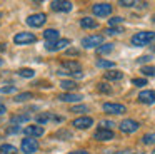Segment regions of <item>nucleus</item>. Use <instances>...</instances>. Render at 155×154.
<instances>
[{"label":"nucleus","instance_id":"a18cd8bd","mask_svg":"<svg viewBox=\"0 0 155 154\" xmlns=\"http://www.w3.org/2000/svg\"><path fill=\"white\" fill-rule=\"evenodd\" d=\"M152 154H155V149H153V151H152Z\"/></svg>","mask_w":155,"mask_h":154},{"label":"nucleus","instance_id":"1a4fd4ad","mask_svg":"<svg viewBox=\"0 0 155 154\" xmlns=\"http://www.w3.org/2000/svg\"><path fill=\"white\" fill-rule=\"evenodd\" d=\"M114 137H115V134H114L112 129H102V127H98V129L94 132V139L102 141V142H105V141H112Z\"/></svg>","mask_w":155,"mask_h":154},{"label":"nucleus","instance_id":"39448f33","mask_svg":"<svg viewBox=\"0 0 155 154\" xmlns=\"http://www.w3.org/2000/svg\"><path fill=\"white\" fill-rule=\"evenodd\" d=\"M20 147L25 154H34V152H37V149H38V141L32 139V137H25V139H22Z\"/></svg>","mask_w":155,"mask_h":154},{"label":"nucleus","instance_id":"5701e85b","mask_svg":"<svg viewBox=\"0 0 155 154\" xmlns=\"http://www.w3.org/2000/svg\"><path fill=\"white\" fill-rule=\"evenodd\" d=\"M112 50H114V44H102L100 47H97V52L100 54V55H104V54H110Z\"/></svg>","mask_w":155,"mask_h":154},{"label":"nucleus","instance_id":"f704fd0d","mask_svg":"<svg viewBox=\"0 0 155 154\" xmlns=\"http://www.w3.org/2000/svg\"><path fill=\"white\" fill-rule=\"evenodd\" d=\"M114 126H115L114 121H102V122H100V127H102V129H112Z\"/></svg>","mask_w":155,"mask_h":154},{"label":"nucleus","instance_id":"393cba45","mask_svg":"<svg viewBox=\"0 0 155 154\" xmlns=\"http://www.w3.org/2000/svg\"><path fill=\"white\" fill-rule=\"evenodd\" d=\"M140 72L145 77H155V65H143L140 69Z\"/></svg>","mask_w":155,"mask_h":154},{"label":"nucleus","instance_id":"9b49d317","mask_svg":"<svg viewBox=\"0 0 155 154\" xmlns=\"http://www.w3.org/2000/svg\"><path fill=\"white\" fill-rule=\"evenodd\" d=\"M72 126L77 127V129H88V127L94 126V119L88 117V116H80V117H77V119H74Z\"/></svg>","mask_w":155,"mask_h":154},{"label":"nucleus","instance_id":"8fccbe9b","mask_svg":"<svg viewBox=\"0 0 155 154\" xmlns=\"http://www.w3.org/2000/svg\"><path fill=\"white\" fill-rule=\"evenodd\" d=\"M15 154H18V152H15Z\"/></svg>","mask_w":155,"mask_h":154},{"label":"nucleus","instance_id":"cd10ccee","mask_svg":"<svg viewBox=\"0 0 155 154\" xmlns=\"http://www.w3.org/2000/svg\"><path fill=\"white\" fill-rule=\"evenodd\" d=\"M70 112H75V114H84V112H88V106H85V104L72 106V107H70Z\"/></svg>","mask_w":155,"mask_h":154},{"label":"nucleus","instance_id":"37998d69","mask_svg":"<svg viewBox=\"0 0 155 154\" xmlns=\"http://www.w3.org/2000/svg\"><path fill=\"white\" fill-rule=\"evenodd\" d=\"M7 112V107L4 106V104H0V116H2V114H5Z\"/></svg>","mask_w":155,"mask_h":154},{"label":"nucleus","instance_id":"4be33fe9","mask_svg":"<svg viewBox=\"0 0 155 154\" xmlns=\"http://www.w3.org/2000/svg\"><path fill=\"white\" fill-rule=\"evenodd\" d=\"M30 121V116L28 114H17V116H12V119H10V122L12 124H22V122H28Z\"/></svg>","mask_w":155,"mask_h":154},{"label":"nucleus","instance_id":"9d476101","mask_svg":"<svg viewBox=\"0 0 155 154\" xmlns=\"http://www.w3.org/2000/svg\"><path fill=\"white\" fill-rule=\"evenodd\" d=\"M67 45H70V40L68 39H58L57 42H47L45 44V49L48 52H57V50H62V49H67Z\"/></svg>","mask_w":155,"mask_h":154},{"label":"nucleus","instance_id":"2f4dec72","mask_svg":"<svg viewBox=\"0 0 155 154\" xmlns=\"http://www.w3.org/2000/svg\"><path fill=\"white\" fill-rule=\"evenodd\" d=\"M97 89H98V92H102V94H112V89H110V86H107V84H104V82H100L97 86Z\"/></svg>","mask_w":155,"mask_h":154},{"label":"nucleus","instance_id":"423d86ee","mask_svg":"<svg viewBox=\"0 0 155 154\" xmlns=\"http://www.w3.org/2000/svg\"><path fill=\"white\" fill-rule=\"evenodd\" d=\"M104 44V35H88L82 39V45L85 49H94V47H100Z\"/></svg>","mask_w":155,"mask_h":154},{"label":"nucleus","instance_id":"f3484780","mask_svg":"<svg viewBox=\"0 0 155 154\" xmlns=\"http://www.w3.org/2000/svg\"><path fill=\"white\" fill-rule=\"evenodd\" d=\"M58 99H60L62 102H80L82 96L80 94H74V92H65V94H60Z\"/></svg>","mask_w":155,"mask_h":154},{"label":"nucleus","instance_id":"f257e3e1","mask_svg":"<svg viewBox=\"0 0 155 154\" xmlns=\"http://www.w3.org/2000/svg\"><path fill=\"white\" fill-rule=\"evenodd\" d=\"M153 40H155V32H152V30H142V32H137L135 35H132L130 42L135 47H143V45H148L150 42H153Z\"/></svg>","mask_w":155,"mask_h":154},{"label":"nucleus","instance_id":"dca6fc26","mask_svg":"<svg viewBox=\"0 0 155 154\" xmlns=\"http://www.w3.org/2000/svg\"><path fill=\"white\" fill-rule=\"evenodd\" d=\"M44 132H45V131H44V127H42V126H38V124H37V126H27V127L24 129V134H25L27 137H32V139L44 136Z\"/></svg>","mask_w":155,"mask_h":154},{"label":"nucleus","instance_id":"ea45409f","mask_svg":"<svg viewBox=\"0 0 155 154\" xmlns=\"http://www.w3.org/2000/svg\"><path fill=\"white\" fill-rule=\"evenodd\" d=\"M150 59H152L150 55H142L140 59H137V60H138L140 64H143V62H150Z\"/></svg>","mask_w":155,"mask_h":154},{"label":"nucleus","instance_id":"ddd939ff","mask_svg":"<svg viewBox=\"0 0 155 154\" xmlns=\"http://www.w3.org/2000/svg\"><path fill=\"white\" fill-rule=\"evenodd\" d=\"M138 102L147 104V106H150V104H155V90H150V89L142 90V92L138 94Z\"/></svg>","mask_w":155,"mask_h":154},{"label":"nucleus","instance_id":"6ab92c4d","mask_svg":"<svg viewBox=\"0 0 155 154\" xmlns=\"http://www.w3.org/2000/svg\"><path fill=\"white\" fill-rule=\"evenodd\" d=\"M80 27L82 29H97L98 27V22L95 19H92V17H84V19H80Z\"/></svg>","mask_w":155,"mask_h":154},{"label":"nucleus","instance_id":"c85d7f7f","mask_svg":"<svg viewBox=\"0 0 155 154\" xmlns=\"http://www.w3.org/2000/svg\"><path fill=\"white\" fill-rule=\"evenodd\" d=\"M18 75L30 79V77H34V75H35V70H34V69H20V70H18Z\"/></svg>","mask_w":155,"mask_h":154},{"label":"nucleus","instance_id":"20e7f679","mask_svg":"<svg viewBox=\"0 0 155 154\" xmlns=\"http://www.w3.org/2000/svg\"><path fill=\"white\" fill-rule=\"evenodd\" d=\"M138 127H140V122H137V121H134V119H124L118 124V129L124 134H132V132H135V131H138Z\"/></svg>","mask_w":155,"mask_h":154},{"label":"nucleus","instance_id":"f03ea898","mask_svg":"<svg viewBox=\"0 0 155 154\" xmlns=\"http://www.w3.org/2000/svg\"><path fill=\"white\" fill-rule=\"evenodd\" d=\"M37 42V35L32 32H18L14 37V44L15 45H28V44Z\"/></svg>","mask_w":155,"mask_h":154},{"label":"nucleus","instance_id":"b1692460","mask_svg":"<svg viewBox=\"0 0 155 154\" xmlns=\"http://www.w3.org/2000/svg\"><path fill=\"white\" fill-rule=\"evenodd\" d=\"M15 152H17V149L12 144H2L0 146V154H15Z\"/></svg>","mask_w":155,"mask_h":154},{"label":"nucleus","instance_id":"bb28decb","mask_svg":"<svg viewBox=\"0 0 155 154\" xmlns=\"http://www.w3.org/2000/svg\"><path fill=\"white\" fill-rule=\"evenodd\" d=\"M32 97H34V94H32V92H22V94H17V96L14 97V100H15V102H25V100L32 99Z\"/></svg>","mask_w":155,"mask_h":154},{"label":"nucleus","instance_id":"412c9836","mask_svg":"<svg viewBox=\"0 0 155 154\" xmlns=\"http://www.w3.org/2000/svg\"><path fill=\"white\" fill-rule=\"evenodd\" d=\"M60 87L65 90V92H72V90H77L78 89V84L75 80H62L60 82Z\"/></svg>","mask_w":155,"mask_h":154},{"label":"nucleus","instance_id":"7ed1b4c3","mask_svg":"<svg viewBox=\"0 0 155 154\" xmlns=\"http://www.w3.org/2000/svg\"><path fill=\"white\" fill-rule=\"evenodd\" d=\"M102 107L107 114H114V116H120V114L127 112V107L124 104H117V102H105Z\"/></svg>","mask_w":155,"mask_h":154},{"label":"nucleus","instance_id":"6e6552de","mask_svg":"<svg viewBox=\"0 0 155 154\" xmlns=\"http://www.w3.org/2000/svg\"><path fill=\"white\" fill-rule=\"evenodd\" d=\"M92 12H94V15L97 17H107L112 13V5L110 3H95L94 7H92Z\"/></svg>","mask_w":155,"mask_h":154},{"label":"nucleus","instance_id":"a19ab883","mask_svg":"<svg viewBox=\"0 0 155 154\" xmlns=\"http://www.w3.org/2000/svg\"><path fill=\"white\" fill-rule=\"evenodd\" d=\"M68 154H90V152L85 151V149H78V151H72V152H68Z\"/></svg>","mask_w":155,"mask_h":154},{"label":"nucleus","instance_id":"473e14b6","mask_svg":"<svg viewBox=\"0 0 155 154\" xmlns=\"http://www.w3.org/2000/svg\"><path fill=\"white\" fill-rule=\"evenodd\" d=\"M124 30L120 29V27H108L107 30H105V33L107 35H118V33H122Z\"/></svg>","mask_w":155,"mask_h":154},{"label":"nucleus","instance_id":"72a5a7b5","mask_svg":"<svg viewBox=\"0 0 155 154\" xmlns=\"http://www.w3.org/2000/svg\"><path fill=\"white\" fill-rule=\"evenodd\" d=\"M124 22V19L122 17H112V19H108V27H115L118 25V23Z\"/></svg>","mask_w":155,"mask_h":154},{"label":"nucleus","instance_id":"c03bdc74","mask_svg":"<svg viewBox=\"0 0 155 154\" xmlns=\"http://www.w3.org/2000/svg\"><path fill=\"white\" fill-rule=\"evenodd\" d=\"M4 65V59H0V67Z\"/></svg>","mask_w":155,"mask_h":154},{"label":"nucleus","instance_id":"de8ad7c7","mask_svg":"<svg viewBox=\"0 0 155 154\" xmlns=\"http://www.w3.org/2000/svg\"><path fill=\"white\" fill-rule=\"evenodd\" d=\"M0 19H2V13H0Z\"/></svg>","mask_w":155,"mask_h":154},{"label":"nucleus","instance_id":"4468645a","mask_svg":"<svg viewBox=\"0 0 155 154\" xmlns=\"http://www.w3.org/2000/svg\"><path fill=\"white\" fill-rule=\"evenodd\" d=\"M62 67L65 69V72H68V74H80V70H82V65H80V62H77V60H65V62H62Z\"/></svg>","mask_w":155,"mask_h":154},{"label":"nucleus","instance_id":"a878e982","mask_svg":"<svg viewBox=\"0 0 155 154\" xmlns=\"http://www.w3.org/2000/svg\"><path fill=\"white\" fill-rule=\"evenodd\" d=\"M97 67H100V69H114V67H115V62H112V60L98 59V60H97Z\"/></svg>","mask_w":155,"mask_h":154},{"label":"nucleus","instance_id":"a211bd4d","mask_svg":"<svg viewBox=\"0 0 155 154\" xmlns=\"http://www.w3.org/2000/svg\"><path fill=\"white\" fill-rule=\"evenodd\" d=\"M58 37H60V32H58L57 29H47L44 32V39L47 40V42H57L58 40Z\"/></svg>","mask_w":155,"mask_h":154},{"label":"nucleus","instance_id":"f8f14e48","mask_svg":"<svg viewBox=\"0 0 155 154\" xmlns=\"http://www.w3.org/2000/svg\"><path fill=\"white\" fill-rule=\"evenodd\" d=\"M35 121H37V124H38V126H44V124L50 122V121H57V122H60V121H62V117L55 116L54 112H40L37 117H35Z\"/></svg>","mask_w":155,"mask_h":154},{"label":"nucleus","instance_id":"58836bf2","mask_svg":"<svg viewBox=\"0 0 155 154\" xmlns=\"http://www.w3.org/2000/svg\"><path fill=\"white\" fill-rule=\"evenodd\" d=\"M65 54H67V55H78V49H67L65 50Z\"/></svg>","mask_w":155,"mask_h":154},{"label":"nucleus","instance_id":"4c0bfd02","mask_svg":"<svg viewBox=\"0 0 155 154\" xmlns=\"http://www.w3.org/2000/svg\"><path fill=\"white\" fill-rule=\"evenodd\" d=\"M118 5H122V7H134V5H137V3H135L134 0H120Z\"/></svg>","mask_w":155,"mask_h":154},{"label":"nucleus","instance_id":"aec40b11","mask_svg":"<svg viewBox=\"0 0 155 154\" xmlns=\"http://www.w3.org/2000/svg\"><path fill=\"white\" fill-rule=\"evenodd\" d=\"M104 77H105V80H120L122 77H124V72H122V70L114 69V70H108V72H105Z\"/></svg>","mask_w":155,"mask_h":154},{"label":"nucleus","instance_id":"79ce46f5","mask_svg":"<svg viewBox=\"0 0 155 154\" xmlns=\"http://www.w3.org/2000/svg\"><path fill=\"white\" fill-rule=\"evenodd\" d=\"M18 131H20V129H18L17 126H15V127H10V129H8V134H15V132H18Z\"/></svg>","mask_w":155,"mask_h":154},{"label":"nucleus","instance_id":"c9c22d12","mask_svg":"<svg viewBox=\"0 0 155 154\" xmlns=\"http://www.w3.org/2000/svg\"><path fill=\"white\" fill-rule=\"evenodd\" d=\"M132 84L137 87H143L147 86V79H132Z\"/></svg>","mask_w":155,"mask_h":154},{"label":"nucleus","instance_id":"0eeeda50","mask_svg":"<svg viewBox=\"0 0 155 154\" xmlns=\"http://www.w3.org/2000/svg\"><path fill=\"white\" fill-rule=\"evenodd\" d=\"M45 22H47V15L45 13H32V15L27 17V23L30 27H35V29L45 25Z\"/></svg>","mask_w":155,"mask_h":154},{"label":"nucleus","instance_id":"09e8293b","mask_svg":"<svg viewBox=\"0 0 155 154\" xmlns=\"http://www.w3.org/2000/svg\"><path fill=\"white\" fill-rule=\"evenodd\" d=\"M153 50H155V45H153Z\"/></svg>","mask_w":155,"mask_h":154},{"label":"nucleus","instance_id":"49530a36","mask_svg":"<svg viewBox=\"0 0 155 154\" xmlns=\"http://www.w3.org/2000/svg\"><path fill=\"white\" fill-rule=\"evenodd\" d=\"M153 22H155V15H153Z\"/></svg>","mask_w":155,"mask_h":154},{"label":"nucleus","instance_id":"7c9ffc66","mask_svg":"<svg viewBox=\"0 0 155 154\" xmlns=\"http://www.w3.org/2000/svg\"><path fill=\"white\" fill-rule=\"evenodd\" d=\"M57 137H62V141H67V139H72V132L70 131H65V129H60L57 134H55Z\"/></svg>","mask_w":155,"mask_h":154},{"label":"nucleus","instance_id":"e433bc0d","mask_svg":"<svg viewBox=\"0 0 155 154\" xmlns=\"http://www.w3.org/2000/svg\"><path fill=\"white\" fill-rule=\"evenodd\" d=\"M0 92H2V94H12V92H15V87H14V86L0 87Z\"/></svg>","mask_w":155,"mask_h":154},{"label":"nucleus","instance_id":"2eb2a0df","mask_svg":"<svg viewBox=\"0 0 155 154\" xmlns=\"http://www.w3.org/2000/svg\"><path fill=\"white\" fill-rule=\"evenodd\" d=\"M50 9L55 12H70L72 10V2H65V0H54L50 3Z\"/></svg>","mask_w":155,"mask_h":154},{"label":"nucleus","instance_id":"c756f323","mask_svg":"<svg viewBox=\"0 0 155 154\" xmlns=\"http://www.w3.org/2000/svg\"><path fill=\"white\" fill-rule=\"evenodd\" d=\"M142 142L143 144H155V132H148L142 137Z\"/></svg>","mask_w":155,"mask_h":154}]
</instances>
